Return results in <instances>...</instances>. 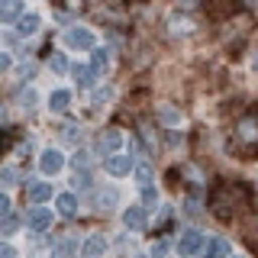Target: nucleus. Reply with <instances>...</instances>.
<instances>
[{
	"mask_svg": "<svg viewBox=\"0 0 258 258\" xmlns=\"http://www.w3.org/2000/svg\"><path fill=\"white\" fill-rule=\"evenodd\" d=\"M252 68H255V71H258V55H255V58H252Z\"/></svg>",
	"mask_w": 258,
	"mask_h": 258,
	"instance_id": "nucleus-31",
	"label": "nucleus"
},
{
	"mask_svg": "<svg viewBox=\"0 0 258 258\" xmlns=\"http://www.w3.org/2000/svg\"><path fill=\"white\" fill-rule=\"evenodd\" d=\"M16 229V220H13V216H7V220H4V232H13Z\"/></svg>",
	"mask_w": 258,
	"mask_h": 258,
	"instance_id": "nucleus-29",
	"label": "nucleus"
},
{
	"mask_svg": "<svg viewBox=\"0 0 258 258\" xmlns=\"http://www.w3.org/2000/svg\"><path fill=\"white\" fill-rule=\"evenodd\" d=\"M97 204H100V207L103 204H116V190H113V187L110 190H100V194H97Z\"/></svg>",
	"mask_w": 258,
	"mask_h": 258,
	"instance_id": "nucleus-22",
	"label": "nucleus"
},
{
	"mask_svg": "<svg viewBox=\"0 0 258 258\" xmlns=\"http://www.w3.org/2000/svg\"><path fill=\"white\" fill-rule=\"evenodd\" d=\"M55 204H58V213L61 216H75L78 213V197H75V194H58Z\"/></svg>",
	"mask_w": 258,
	"mask_h": 258,
	"instance_id": "nucleus-10",
	"label": "nucleus"
},
{
	"mask_svg": "<svg viewBox=\"0 0 258 258\" xmlns=\"http://www.w3.org/2000/svg\"><path fill=\"white\" fill-rule=\"evenodd\" d=\"M78 255V245L75 242H58L55 245V252H52V258H75Z\"/></svg>",
	"mask_w": 258,
	"mask_h": 258,
	"instance_id": "nucleus-16",
	"label": "nucleus"
},
{
	"mask_svg": "<svg viewBox=\"0 0 258 258\" xmlns=\"http://www.w3.org/2000/svg\"><path fill=\"white\" fill-rule=\"evenodd\" d=\"M103 248H107V242H103V236H91L81 245V258H100Z\"/></svg>",
	"mask_w": 258,
	"mask_h": 258,
	"instance_id": "nucleus-9",
	"label": "nucleus"
},
{
	"mask_svg": "<svg viewBox=\"0 0 258 258\" xmlns=\"http://www.w3.org/2000/svg\"><path fill=\"white\" fill-rule=\"evenodd\" d=\"M26 226H29L32 232L48 229V226H52V210H48V207H36V210H32V213L26 216Z\"/></svg>",
	"mask_w": 258,
	"mask_h": 258,
	"instance_id": "nucleus-3",
	"label": "nucleus"
},
{
	"mask_svg": "<svg viewBox=\"0 0 258 258\" xmlns=\"http://www.w3.org/2000/svg\"><path fill=\"white\" fill-rule=\"evenodd\" d=\"M68 103H71V94L68 91H55L52 97H48V110H55V113H64V110H68Z\"/></svg>",
	"mask_w": 258,
	"mask_h": 258,
	"instance_id": "nucleus-13",
	"label": "nucleus"
},
{
	"mask_svg": "<svg viewBox=\"0 0 258 258\" xmlns=\"http://www.w3.org/2000/svg\"><path fill=\"white\" fill-rule=\"evenodd\" d=\"M68 45L71 48H94V32L91 29H68Z\"/></svg>",
	"mask_w": 258,
	"mask_h": 258,
	"instance_id": "nucleus-7",
	"label": "nucleus"
},
{
	"mask_svg": "<svg viewBox=\"0 0 258 258\" xmlns=\"http://www.w3.org/2000/svg\"><path fill=\"white\" fill-rule=\"evenodd\" d=\"M23 16V0H0V23H13Z\"/></svg>",
	"mask_w": 258,
	"mask_h": 258,
	"instance_id": "nucleus-8",
	"label": "nucleus"
},
{
	"mask_svg": "<svg viewBox=\"0 0 258 258\" xmlns=\"http://www.w3.org/2000/svg\"><path fill=\"white\" fill-rule=\"evenodd\" d=\"M48 64H52L55 75H64V71H68V58H64V55H52V61H48Z\"/></svg>",
	"mask_w": 258,
	"mask_h": 258,
	"instance_id": "nucleus-20",
	"label": "nucleus"
},
{
	"mask_svg": "<svg viewBox=\"0 0 258 258\" xmlns=\"http://www.w3.org/2000/svg\"><path fill=\"white\" fill-rule=\"evenodd\" d=\"M0 216H10V197L0 194Z\"/></svg>",
	"mask_w": 258,
	"mask_h": 258,
	"instance_id": "nucleus-23",
	"label": "nucleus"
},
{
	"mask_svg": "<svg viewBox=\"0 0 258 258\" xmlns=\"http://www.w3.org/2000/svg\"><path fill=\"white\" fill-rule=\"evenodd\" d=\"M200 248H204V232H197V229H187L177 239V255L181 258H194Z\"/></svg>",
	"mask_w": 258,
	"mask_h": 258,
	"instance_id": "nucleus-1",
	"label": "nucleus"
},
{
	"mask_svg": "<svg viewBox=\"0 0 258 258\" xmlns=\"http://www.w3.org/2000/svg\"><path fill=\"white\" fill-rule=\"evenodd\" d=\"M48 197H52V187H48V184H32V187L26 190L29 204H42V200H48Z\"/></svg>",
	"mask_w": 258,
	"mask_h": 258,
	"instance_id": "nucleus-11",
	"label": "nucleus"
},
{
	"mask_svg": "<svg viewBox=\"0 0 258 258\" xmlns=\"http://www.w3.org/2000/svg\"><path fill=\"white\" fill-rule=\"evenodd\" d=\"M7 68H10V55H4V52H0V75H4Z\"/></svg>",
	"mask_w": 258,
	"mask_h": 258,
	"instance_id": "nucleus-28",
	"label": "nucleus"
},
{
	"mask_svg": "<svg viewBox=\"0 0 258 258\" xmlns=\"http://www.w3.org/2000/svg\"><path fill=\"white\" fill-rule=\"evenodd\" d=\"M16 23H20V26H16V29H20V36H32V32L39 29V16L36 13H23Z\"/></svg>",
	"mask_w": 258,
	"mask_h": 258,
	"instance_id": "nucleus-12",
	"label": "nucleus"
},
{
	"mask_svg": "<svg viewBox=\"0 0 258 258\" xmlns=\"http://www.w3.org/2000/svg\"><path fill=\"white\" fill-rule=\"evenodd\" d=\"M232 258H242V255H232Z\"/></svg>",
	"mask_w": 258,
	"mask_h": 258,
	"instance_id": "nucleus-32",
	"label": "nucleus"
},
{
	"mask_svg": "<svg viewBox=\"0 0 258 258\" xmlns=\"http://www.w3.org/2000/svg\"><path fill=\"white\" fill-rule=\"evenodd\" d=\"M75 81H78V87H91L94 84V68H87V64H75Z\"/></svg>",
	"mask_w": 258,
	"mask_h": 258,
	"instance_id": "nucleus-15",
	"label": "nucleus"
},
{
	"mask_svg": "<svg viewBox=\"0 0 258 258\" xmlns=\"http://www.w3.org/2000/svg\"><path fill=\"white\" fill-rule=\"evenodd\" d=\"M165 255V242H155V245H152V258H161Z\"/></svg>",
	"mask_w": 258,
	"mask_h": 258,
	"instance_id": "nucleus-27",
	"label": "nucleus"
},
{
	"mask_svg": "<svg viewBox=\"0 0 258 258\" xmlns=\"http://www.w3.org/2000/svg\"><path fill=\"white\" fill-rule=\"evenodd\" d=\"M110 64V55H107V48H94V61H91V68L94 71H103Z\"/></svg>",
	"mask_w": 258,
	"mask_h": 258,
	"instance_id": "nucleus-17",
	"label": "nucleus"
},
{
	"mask_svg": "<svg viewBox=\"0 0 258 258\" xmlns=\"http://www.w3.org/2000/svg\"><path fill=\"white\" fill-rule=\"evenodd\" d=\"M103 168H107V174H113V177L129 174V168H133V158H129V155H110L107 161H103Z\"/></svg>",
	"mask_w": 258,
	"mask_h": 258,
	"instance_id": "nucleus-5",
	"label": "nucleus"
},
{
	"mask_svg": "<svg viewBox=\"0 0 258 258\" xmlns=\"http://www.w3.org/2000/svg\"><path fill=\"white\" fill-rule=\"evenodd\" d=\"M0 258H16L13 245H7V242H4V245H0Z\"/></svg>",
	"mask_w": 258,
	"mask_h": 258,
	"instance_id": "nucleus-26",
	"label": "nucleus"
},
{
	"mask_svg": "<svg viewBox=\"0 0 258 258\" xmlns=\"http://www.w3.org/2000/svg\"><path fill=\"white\" fill-rule=\"evenodd\" d=\"M119 145H123V136H119V129H107V133L97 139V149H100L103 155H113Z\"/></svg>",
	"mask_w": 258,
	"mask_h": 258,
	"instance_id": "nucleus-4",
	"label": "nucleus"
},
{
	"mask_svg": "<svg viewBox=\"0 0 258 258\" xmlns=\"http://www.w3.org/2000/svg\"><path fill=\"white\" fill-rule=\"evenodd\" d=\"M136 177H139L142 187H152V168L149 165H139V168H136Z\"/></svg>",
	"mask_w": 258,
	"mask_h": 258,
	"instance_id": "nucleus-19",
	"label": "nucleus"
},
{
	"mask_svg": "<svg viewBox=\"0 0 258 258\" xmlns=\"http://www.w3.org/2000/svg\"><path fill=\"white\" fill-rule=\"evenodd\" d=\"M239 129H242V136H245L248 142H258V123H255V119H245Z\"/></svg>",
	"mask_w": 258,
	"mask_h": 258,
	"instance_id": "nucleus-18",
	"label": "nucleus"
},
{
	"mask_svg": "<svg viewBox=\"0 0 258 258\" xmlns=\"http://www.w3.org/2000/svg\"><path fill=\"white\" fill-rule=\"evenodd\" d=\"M91 165V158H87V152H78L75 155V168H87Z\"/></svg>",
	"mask_w": 258,
	"mask_h": 258,
	"instance_id": "nucleus-24",
	"label": "nucleus"
},
{
	"mask_svg": "<svg viewBox=\"0 0 258 258\" xmlns=\"http://www.w3.org/2000/svg\"><path fill=\"white\" fill-rule=\"evenodd\" d=\"M123 223H126V229L142 232V229H145V207H126Z\"/></svg>",
	"mask_w": 258,
	"mask_h": 258,
	"instance_id": "nucleus-6",
	"label": "nucleus"
},
{
	"mask_svg": "<svg viewBox=\"0 0 258 258\" xmlns=\"http://www.w3.org/2000/svg\"><path fill=\"white\" fill-rule=\"evenodd\" d=\"M7 145H10V139H7V133H0V152H4Z\"/></svg>",
	"mask_w": 258,
	"mask_h": 258,
	"instance_id": "nucleus-30",
	"label": "nucleus"
},
{
	"mask_svg": "<svg viewBox=\"0 0 258 258\" xmlns=\"http://www.w3.org/2000/svg\"><path fill=\"white\" fill-rule=\"evenodd\" d=\"M207 258H229V242H226V239H213L207 245Z\"/></svg>",
	"mask_w": 258,
	"mask_h": 258,
	"instance_id": "nucleus-14",
	"label": "nucleus"
},
{
	"mask_svg": "<svg viewBox=\"0 0 258 258\" xmlns=\"http://www.w3.org/2000/svg\"><path fill=\"white\" fill-rule=\"evenodd\" d=\"M142 204L145 207H155L158 204V190L155 187H142Z\"/></svg>",
	"mask_w": 258,
	"mask_h": 258,
	"instance_id": "nucleus-21",
	"label": "nucleus"
},
{
	"mask_svg": "<svg viewBox=\"0 0 258 258\" xmlns=\"http://www.w3.org/2000/svg\"><path fill=\"white\" fill-rule=\"evenodd\" d=\"M0 177H4V184H16V171H13V168H4Z\"/></svg>",
	"mask_w": 258,
	"mask_h": 258,
	"instance_id": "nucleus-25",
	"label": "nucleus"
},
{
	"mask_svg": "<svg viewBox=\"0 0 258 258\" xmlns=\"http://www.w3.org/2000/svg\"><path fill=\"white\" fill-rule=\"evenodd\" d=\"M61 165H64V155H61L58 149H45L42 158H39V168H42V174H58Z\"/></svg>",
	"mask_w": 258,
	"mask_h": 258,
	"instance_id": "nucleus-2",
	"label": "nucleus"
}]
</instances>
